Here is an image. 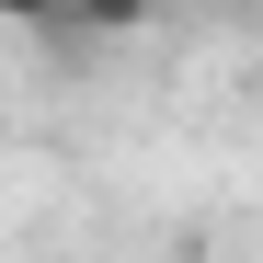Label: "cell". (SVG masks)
<instances>
[{
    "mask_svg": "<svg viewBox=\"0 0 263 263\" xmlns=\"http://www.w3.org/2000/svg\"><path fill=\"white\" fill-rule=\"evenodd\" d=\"M149 23V0H69V34H126Z\"/></svg>",
    "mask_w": 263,
    "mask_h": 263,
    "instance_id": "cell-1",
    "label": "cell"
},
{
    "mask_svg": "<svg viewBox=\"0 0 263 263\" xmlns=\"http://www.w3.org/2000/svg\"><path fill=\"white\" fill-rule=\"evenodd\" d=\"M0 23H34V34H69V0H0Z\"/></svg>",
    "mask_w": 263,
    "mask_h": 263,
    "instance_id": "cell-2",
    "label": "cell"
}]
</instances>
